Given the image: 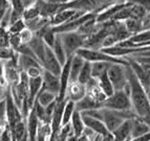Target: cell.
Wrapping results in <instances>:
<instances>
[{
    "instance_id": "8992f818",
    "label": "cell",
    "mask_w": 150,
    "mask_h": 141,
    "mask_svg": "<svg viewBox=\"0 0 150 141\" xmlns=\"http://www.w3.org/2000/svg\"><path fill=\"white\" fill-rule=\"evenodd\" d=\"M107 74L112 83L115 90H124L128 86L126 65L113 63L107 70Z\"/></svg>"
},
{
    "instance_id": "277c9868",
    "label": "cell",
    "mask_w": 150,
    "mask_h": 141,
    "mask_svg": "<svg viewBox=\"0 0 150 141\" xmlns=\"http://www.w3.org/2000/svg\"><path fill=\"white\" fill-rule=\"evenodd\" d=\"M103 108L122 111V110L132 109V105H131L129 94L125 90H115L110 96L106 97L105 100L103 102Z\"/></svg>"
},
{
    "instance_id": "7402d4cb",
    "label": "cell",
    "mask_w": 150,
    "mask_h": 141,
    "mask_svg": "<svg viewBox=\"0 0 150 141\" xmlns=\"http://www.w3.org/2000/svg\"><path fill=\"white\" fill-rule=\"evenodd\" d=\"M97 81H98V85L100 87L101 91L104 93L106 97L110 96L113 92L115 91V88H113V85L110 81L109 76H108L107 72H104L103 74H101L99 77H97Z\"/></svg>"
},
{
    "instance_id": "9c48e42d",
    "label": "cell",
    "mask_w": 150,
    "mask_h": 141,
    "mask_svg": "<svg viewBox=\"0 0 150 141\" xmlns=\"http://www.w3.org/2000/svg\"><path fill=\"white\" fill-rule=\"evenodd\" d=\"M93 16H96V14H93V13H84L83 15L74 18V19L69 20L67 22L63 23V24L58 25V26H53V29L56 34L75 32V30H78V28L80 27L83 23L86 22L88 19H90V18L93 17Z\"/></svg>"
},
{
    "instance_id": "484cf974",
    "label": "cell",
    "mask_w": 150,
    "mask_h": 141,
    "mask_svg": "<svg viewBox=\"0 0 150 141\" xmlns=\"http://www.w3.org/2000/svg\"><path fill=\"white\" fill-rule=\"evenodd\" d=\"M123 23H124V26L130 35H133V34H137V32L143 30V22L141 19L128 18V19L124 20Z\"/></svg>"
},
{
    "instance_id": "7a4b0ae2",
    "label": "cell",
    "mask_w": 150,
    "mask_h": 141,
    "mask_svg": "<svg viewBox=\"0 0 150 141\" xmlns=\"http://www.w3.org/2000/svg\"><path fill=\"white\" fill-rule=\"evenodd\" d=\"M126 0H71L61 8H74L77 11H82L85 13H93L97 15L104 8L117 2H123Z\"/></svg>"
},
{
    "instance_id": "ab89813d",
    "label": "cell",
    "mask_w": 150,
    "mask_h": 141,
    "mask_svg": "<svg viewBox=\"0 0 150 141\" xmlns=\"http://www.w3.org/2000/svg\"><path fill=\"white\" fill-rule=\"evenodd\" d=\"M143 29H150V11L146 13L145 17L143 18Z\"/></svg>"
},
{
    "instance_id": "836d02e7",
    "label": "cell",
    "mask_w": 150,
    "mask_h": 141,
    "mask_svg": "<svg viewBox=\"0 0 150 141\" xmlns=\"http://www.w3.org/2000/svg\"><path fill=\"white\" fill-rule=\"evenodd\" d=\"M126 58H131L135 62H138L143 68H145L146 70H150V55H133V57Z\"/></svg>"
},
{
    "instance_id": "4fadbf2b",
    "label": "cell",
    "mask_w": 150,
    "mask_h": 141,
    "mask_svg": "<svg viewBox=\"0 0 150 141\" xmlns=\"http://www.w3.org/2000/svg\"><path fill=\"white\" fill-rule=\"evenodd\" d=\"M41 88H42V75L38 77H28V102L30 104V108H33V105L35 102L36 97H37Z\"/></svg>"
},
{
    "instance_id": "7dc6e473",
    "label": "cell",
    "mask_w": 150,
    "mask_h": 141,
    "mask_svg": "<svg viewBox=\"0 0 150 141\" xmlns=\"http://www.w3.org/2000/svg\"><path fill=\"white\" fill-rule=\"evenodd\" d=\"M6 36H8V28L0 25V37H6Z\"/></svg>"
},
{
    "instance_id": "681fc988",
    "label": "cell",
    "mask_w": 150,
    "mask_h": 141,
    "mask_svg": "<svg viewBox=\"0 0 150 141\" xmlns=\"http://www.w3.org/2000/svg\"><path fill=\"white\" fill-rule=\"evenodd\" d=\"M144 121L146 122V123L148 124V126H150V115H148V116H146V117H144V118H142Z\"/></svg>"
},
{
    "instance_id": "f907efd6",
    "label": "cell",
    "mask_w": 150,
    "mask_h": 141,
    "mask_svg": "<svg viewBox=\"0 0 150 141\" xmlns=\"http://www.w3.org/2000/svg\"><path fill=\"white\" fill-rule=\"evenodd\" d=\"M5 11H6V10H1V8H0V23H1V20H2L3 16H4Z\"/></svg>"
},
{
    "instance_id": "cb8c5ba5",
    "label": "cell",
    "mask_w": 150,
    "mask_h": 141,
    "mask_svg": "<svg viewBox=\"0 0 150 141\" xmlns=\"http://www.w3.org/2000/svg\"><path fill=\"white\" fill-rule=\"evenodd\" d=\"M12 136L13 140L21 141V140H28V130H26V122L25 119L18 121L14 126L12 130Z\"/></svg>"
},
{
    "instance_id": "74e56055",
    "label": "cell",
    "mask_w": 150,
    "mask_h": 141,
    "mask_svg": "<svg viewBox=\"0 0 150 141\" xmlns=\"http://www.w3.org/2000/svg\"><path fill=\"white\" fill-rule=\"evenodd\" d=\"M0 140H3V141H11V140H13L12 131H11L10 126H5L4 131H3V133L1 134V137H0Z\"/></svg>"
},
{
    "instance_id": "6da1fadb",
    "label": "cell",
    "mask_w": 150,
    "mask_h": 141,
    "mask_svg": "<svg viewBox=\"0 0 150 141\" xmlns=\"http://www.w3.org/2000/svg\"><path fill=\"white\" fill-rule=\"evenodd\" d=\"M126 74H127L129 96L132 105V110L138 117L144 118L150 115V100L147 92L129 64L126 65Z\"/></svg>"
},
{
    "instance_id": "60d3db41",
    "label": "cell",
    "mask_w": 150,
    "mask_h": 141,
    "mask_svg": "<svg viewBox=\"0 0 150 141\" xmlns=\"http://www.w3.org/2000/svg\"><path fill=\"white\" fill-rule=\"evenodd\" d=\"M5 118V98L0 100V119Z\"/></svg>"
},
{
    "instance_id": "f6af8a7d",
    "label": "cell",
    "mask_w": 150,
    "mask_h": 141,
    "mask_svg": "<svg viewBox=\"0 0 150 141\" xmlns=\"http://www.w3.org/2000/svg\"><path fill=\"white\" fill-rule=\"evenodd\" d=\"M50 2L52 3H55V4H58L60 5V6H62V5L66 4V3H68L69 1H71V0H48Z\"/></svg>"
},
{
    "instance_id": "d6a6232c",
    "label": "cell",
    "mask_w": 150,
    "mask_h": 141,
    "mask_svg": "<svg viewBox=\"0 0 150 141\" xmlns=\"http://www.w3.org/2000/svg\"><path fill=\"white\" fill-rule=\"evenodd\" d=\"M38 16H40V14H39V11H38L37 6H36L35 4L25 8L24 12H23V14H22V18L24 19V21L34 19V18L38 17Z\"/></svg>"
},
{
    "instance_id": "30bf717a",
    "label": "cell",
    "mask_w": 150,
    "mask_h": 141,
    "mask_svg": "<svg viewBox=\"0 0 150 141\" xmlns=\"http://www.w3.org/2000/svg\"><path fill=\"white\" fill-rule=\"evenodd\" d=\"M85 12L82 11H77L74 8H61L60 10L56 13L53 17L50 18V24L52 26H58V25L63 24V23L67 22L69 20L74 19L76 17L83 15Z\"/></svg>"
},
{
    "instance_id": "7bdbcfd3",
    "label": "cell",
    "mask_w": 150,
    "mask_h": 141,
    "mask_svg": "<svg viewBox=\"0 0 150 141\" xmlns=\"http://www.w3.org/2000/svg\"><path fill=\"white\" fill-rule=\"evenodd\" d=\"M4 46H10L8 36H6V37H0V47H4Z\"/></svg>"
},
{
    "instance_id": "ffe728a7",
    "label": "cell",
    "mask_w": 150,
    "mask_h": 141,
    "mask_svg": "<svg viewBox=\"0 0 150 141\" xmlns=\"http://www.w3.org/2000/svg\"><path fill=\"white\" fill-rule=\"evenodd\" d=\"M150 131V126L140 117L131 119V140L141 136L146 132Z\"/></svg>"
},
{
    "instance_id": "9a60e30c",
    "label": "cell",
    "mask_w": 150,
    "mask_h": 141,
    "mask_svg": "<svg viewBox=\"0 0 150 141\" xmlns=\"http://www.w3.org/2000/svg\"><path fill=\"white\" fill-rule=\"evenodd\" d=\"M99 108H103V102L97 100L88 94H85L80 100L76 102V109L80 112L91 109H99Z\"/></svg>"
},
{
    "instance_id": "d590c367",
    "label": "cell",
    "mask_w": 150,
    "mask_h": 141,
    "mask_svg": "<svg viewBox=\"0 0 150 141\" xmlns=\"http://www.w3.org/2000/svg\"><path fill=\"white\" fill-rule=\"evenodd\" d=\"M34 35H35V34H34L30 28L25 27L24 29H22L19 32V38H20V40H21V43L28 44L30 40L33 39V37H34Z\"/></svg>"
},
{
    "instance_id": "5b68a950",
    "label": "cell",
    "mask_w": 150,
    "mask_h": 141,
    "mask_svg": "<svg viewBox=\"0 0 150 141\" xmlns=\"http://www.w3.org/2000/svg\"><path fill=\"white\" fill-rule=\"evenodd\" d=\"M62 41L63 47H64L65 52L67 57L75 55L78 49H80L81 47L84 46L85 43L86 36L82 35L79 32H61L59 34Z\"/></svg>"
},
{
    "instance_id": "5bb4252c",
    "label": "cell",
    "mask_w": 150,
    "mask_h": 141,
    "mask_svg": "<svg viewBox=\"0 0 150 141\" xmlns=\"http://www.w3.org/2000/svg\"><path fill=\"white\" fill-rule=\"evenodd\" d=\"M85 94H86L85 85L80 84L79 82L69 83L67 91H66V99H70V100L77 102L78 100H80Z\"/></svg>"
},
{
    "instance_id": "8fae6325",
    "label": "cell",
    "mask_w": 150,
    "mask_h": 141,
    "mask_svg": "<svg viewBox=\"0 0 150 141\" xmlns=\"http://www.w3.org/2000/svg\"><path fill=\"white\" fill-rule=\"evenodd\" d=\"M41 65H42L43 69L48 70V71L53 72V73H55L57 75H60L62 65L60 64V62L56 58L55 53H54L53 49H52V47H50L48 45H46L44 58H43V61L41 63Z\"/></svg>"
},
{
    "instance_id": "f546056e",
    "label": "cell",
    "mask_w": 150,
    "mask_h": 141,
    "mask_svg": "<svg viewBox=\"0 0 150 141\" xmlns=\"http://www.w3.org/2000/svg\"><path fill=\"white\" fill-rule=\"evenodd\" d=\"M113 63L109 62H93L91 63V73H93V77L97 79L101 74H103L104 72H107L108 68L110 65Z\"/></svg>"
},
{
    "instance_id": "c3c4849f",
    "label": "cell",
    "mask_w": 150,
    "mask_h": 141,
    "mask_svg": "<svg viewBox=\"0 0 150 141\" xmlns=\"http://www.w3.org/2000/svg\"><path fill=\"white\" fill-rule=\"evenodd\" d=\"M37 0H23V2L25 4V8H28V6H30V5H34L36 3Z\"/></svg>"
},
{
    "instance_id": "8d00e7d4",
    "label": "cell",
    "mask_w": 150,
    "mask_h": 141,
    "mask_svg": "<svg viewBox=\"0 0 150 141\" xmlns=\"http://www.w3.org/2000/svg\"><path fill=\"white\" fill-rule=\"evenodd\" d=\"M43 68L42 67H30L28 68L26 71H24L26 73L28 77H38L42 75Z\"/></svg>"
},
{
    "instance_id": "816d5d0a",
    "label": "cell",
    "mask_w": 150,
    "mask_h": 141,
    "mask_svg": "<svg viewBox=\"0 0 150 141\" xmlns=\"http://www.w3.org/2000/svg\"><path fill=\"white\" fill-rule=\"evenodd\" d=\"M149 71H150V70H149Z\"/></svg>"
},
{
    "instance_id": "ba28073f",
    "label": "cell",
    "mask_w": 150,
    "mask_h": 141,
    "mask_svg": "<svg viewBox=\"0 0 150 141\" xmlns=\"http://www.w3.org/2000/svg\"><path fill=\"white\" fill-rule=\"evenodd\" d=\"M82 118L85 128L91 130V131L95 132L98 135H101L103 137V140H111V141L115 140L113 134L108 131L107 128L104 124V122L101 119L88 116V115H85V114H82Z\"/></svg>"
},
{
    "instance_id": "2e32d148",
    "label": "cell",
    "mask_w": 150,
    "mask_h": 141,
    "mask_svg": "<svg viewBox=\"0 0 150 141\" xmlns=\"http://www.w3.org/2000/svg\"><path fill=\"white\" fill-rule=\"evenodd\" d=\"M25 122H26V130H28V139L30 141L36 140V136H37V131L38 126L40 123V120L35 114L34 110H30L28 113V117L25 118Z\"/></svg>"
},
{
    "instance_id": "f35d334b",
    "label": "cell",
    "mask_w": 150,
    "mask_h": 141,
    "mask_svg": "<svg viewBox=\"0 0 150 141\" xmlns=\"http://www.w3.org/2000/svg\"><path fill=\"white\" fill-rule=\"evenodd\" d=\"M128 1H132V2L140 4L141 6H143V8H145L146 12H149L150 11V0H128Z\"/></svg>"
},
{
    "instance_id": "d4e9b609",
    "label": "cell",
    "mask_w": 150,
    "mask_h": 141,
    "mask_svg": "<svg viewBox=\"0 0 150 141\" xmlns=\"http://www.w3.org/2000/svg\"><path fill=\"white\" fill-rule=\"evenodd\" d=\"M57 97L58 96L55 93L41 88L39 93H38L37 97H36V100H37L40 105H42L43 107H46L47 105L52 104L53 102L57 100Z\"/></svg>"
},
{
    "instance_id": "e0dca14e",
    "label": "cell",
    "mask_w": 150,
    "mask_h": 141,
    "mask_svg": "<svg viewBox=\"0 0 150 141\" xmlns=\"http://www.w3.org/2000/svg\"><path fill=\"white\" fill-rule=\"evenodd\" d=\"M115 140H131V119H125L120 126L112 132Z\"/></svg>"
},
{
    "instance_id": "bcb514c9",
    "label": "cell",
    "mask_w": 150,
    "mask_h": 141,
    "mask_svg": "<svg viewBox=\"0 0 150 141\" xmlns=\"http://www.w3.org/2000/svg\"><path fill=\"white\" fill-rule=\"evenodd\" d=\"M8 126V122H6V118L4 119H0V137H1V134L4 131L5 126Z\"/></svg>"
},
{
    "instance_id": "3957f363",
    "label": "cell",
    "mask_w": 150,
    "mask_h": 141,
    "mask_svg": "<svg viewBox=\"0 0 150 141\" xmlns=\"http://www.w3.org/2000/svg\"><path fill=\"white\" fill-rule=\"evenodd\" d=\"M77 55L82 57L85 61L93 62H109V63H118L122 65H128V60L126 58H118L110 55L103 51L102 49H93V48H87V47H81L78 49Z\"/></svg>"
},
{
    "instance_id": "4dcf8cb0",
    "label": "cell",
    "mask_w": 150,
    "mask_h": 141,
    "mask_svg": "<svg viewBox=\"0 0 150 141\" xmlns=\"http://www.w3.org/2000/svg\"><path fill=\"white\" fill-rule=\"evenodd\" d=\"M18 55V52H16L11 46L0 47V60L1 61H8V60L16 59Z\"/></svg>"
},
{
    "instance_id": "603a6c76",
    "label": "cell",
    "mask_w": 150,
    "mask_h": 141,
    "mask_svg": "<svg viewBox=\"0 0 150 141\" xmlns=\"http://www.w3.org/2000/svg\"><path fill=\"white\" fill-rule=\"evenodd\" d=\"M52 49H53L54 53H55L58 61H59L60 64L63 66L64 63L67 61L68 57H67V55H66V52H65V49H64V47H63L62 41H61V38L59 34H57V36H56L55 42H54L53 46H52Z\"/></svg>"
},
{
    "instance_id": "52a82bcc",
    "label": "cell",
    "mask_w": 150,
    "mask_h": 141,
    "mask_svg": "<svg viewBox=\"0 0 150 141\" xmlns=\"http://www.w3.org/2000/svg\"><path fill=\"white\" fill-rule=\"evenodd\" d=\"M4 98H5V118H6L8 126L12 130L18 121L23 120L24 118H23V115L21 113L20 108L16 105L15 100L13 98L10 89L6 92V95H5Z\"/></svg>"
},
{
    "instance_id": "b9f144b4",
    "label": "cell",
    "mask_w": 150,
    "mask_h": 141,
    "mask_svg": "<svg viewBox=\"0 0 150 141\" xmlns=\"http://www.w3.org/2000/svg\"><path fill=\"white\" fill-rule=\"evenodd\" d=\"M134 141H150V131L146 132L141 136L137 137L135 139H133Z\"/></svg>"
},
{
    "instance_id": "d6986e66",
    "label": "cell",
    "mask_w": 150,
    "mask_h": 141,
    "mask_svg": "<svg viewBox=\"0 0 150 141\" xmlns=\"http://www.w3.org/2000/svg\"><path fill=\"white\" fill-rule=\"evenodd\" d=\"M17 64L21 71H26L30 67H42L40 62L35 57L30 55H24V53H18Z\"/></svg>"
},
{
    "instance_id": "ac0fdd59",
    "label": "cell",
    "mask_w": 150,
    "mask_h": 141,
    "mask_svg": "<svg viewBox=\"0 0 150 141\" xmlns=\"http://www.w3.org/2000/svg\"><path fill=\"white\" fill-rule=\"evenodd\" d=\"M84 63H85V60L79 55L75 53V55H71L69 65V83L77 82L78 75L80 73Z\"/></svg>"
},
{
    "instance_id": "44dd1931",
    "label": "cell",
    "mask_w": 150,
    "mask_h": 141,
    "mask_svg": "<svg viewBox=\"0 0 150 141\" xmlns=\"http://www.w3.org/2000/svg\"><path fill=\"white\" fill-rule=\"evenodd\" d=\"M70 126H71V129H73L75 136L79 139V137L84 132L85 126H84V122H83L82 114H81L80 111H78L77 109L75 110L73 116H71V119H70Z\"/></svg>"
},
{
    "instance_id": "e575fe53",
    "label": "cell",
    "mask_w": 150,
    "mask_h": 141,
    "mask_svg": "<svg viewBox=\"0 0 150 141\" xmlns=\"http://www.w3.org/2000/svg\"><path fill=\"white\" fill-rule=\"evenodd\" d=\"M10 4H11V8L14 12L22 15L25 10V4L23 2V0H10Z\"/></svg>"
},
{
    "instance_id": "7c38bea8",
    "label": "cell",
    "mask_w": 150,
    "mask_h": 141,
    "mask_svg": "<svg viewBox=\"0 0 150 141\" xmlns=\"http://www.w3.org/2000/svg\"><path fill=\"white\" fill-rule=\"evenodd\" d=\"M42 88L47 91L55 93L56 95H59L60 92V79L59 75L55 74L48 70L43 69L42 71Z\"/></svg>"
},
{
    "instance_id": "1f68e13d",
    "label": "cell",
    "mask_w": 150,
    "mask_h": 141,
    "mask_svg": "<svg viewBox=\"0 0 150 141\" xmlns=\"http://www.w3.org/2000/svg\"><path fill=\"white\" fill-rule=\"evenodd\" d=\"M26 27L25 25V21L23 18H20V19L16 20L15 22L11 23L8 26V34H19L22 29Z\"/></svg>"
},
{
    "instance_id": "4316f807",
    "label": "cell",
    "mask_w": 150,
    "mask_h": 141,
    "mask_svg": "<svg viewBox=\"0 0 150 141\" xmlns=\"http://www.w3.org/2000/svg\"><path fill=\"white\" fill-rule=\"evenodd\" d=\"M50 135H52V128H50V123H48V122H44V121H40L39 126H38L36 140H50Z\"/></svg>"
},
{
    "instance_id": "83f0119b",
    "label": "cell",
    "mask_w": 150,
    "mask_h": 141,
    "mask_svg": "<svg viewBox=\"0 0 150 141\" xmlns=\"http://www.w3.org/2000/svg\"><path fill=\"white\" fill-rule=\"evenodd\" d=\"M75 110H76V102H73V100H70V99H66V102L64 105V109H63L62 126L63 124L69 123Z\"/></svg>"
},
{
    "instance_id": "f1b7e54d",
    "label": "cell",
    "mask_w": 150,
    "mask_h": 141,
    "mask_svg": "<svg viewBox=\"0 0 150 141\" xmlns=\"http://www.w3.org/2000/svg\"><path fill=\"white\" fill-rule=\"evenodd\" d=\"M91 77H93V73H91V63L88 62V61H85L80 73L78 75L77 82H79L80 84L86 85V83H87Z\"/></svg>"
},
{
    "instance_id": "ee69618b",
    "label": "cell",
    "mask_w": 150,
    "mask_h": 141,
    "mask_svg": "<svg viewBox=\"0 0 150 141\" xmlns=\"http://www.w3.org/2000/svg\"><path fill=\"white\" fill-rule=\"evenodd\" d=\"M10 6V0H0V8L1 10H8Z\"/></svg>"
}]
</instances>
